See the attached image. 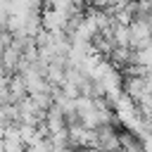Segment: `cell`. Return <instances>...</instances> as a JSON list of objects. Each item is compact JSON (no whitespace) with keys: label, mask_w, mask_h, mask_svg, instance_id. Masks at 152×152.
Segmentation results:
<instances>
[{"label":"cell","mask_w":152,"mask_h":152,"mask_svg":"<svg viewBox=\"0 0 152 152\" xmlns=\"http://www.w3.org/2000/svg\"><path fill=\"white\" fill-rule=\"evenodd\" d=\"M128 28H131V48L133 50L135 48H145V45L152 43V26H150V21L145 17H135L128 24Z\"/></svg>","instance_id":"obj_1"},{"label":"cell","mask_w":152,"mask_h":152,"mask_svg":"<svg viewBox=\"0 0 152 152\" xmlns=\"http://www.w3.org/2000/svg\"><path fill=\"white\" fill-rule=\"evenodd\" d=\"M133 62L145 66V69H152V43L145 45V48H135L133 50Z\"/></svg>","instance_id":"obj_4"},{"label":"cell","mask_w":152,"mask_h":152,"mask_svg":"<svg viewBox=\"0 0 152 152\" xmlns=\"http://www.w3.org/2000/svg\"><path fill=\"white\" fill-rule=\"evenodd\" d=\"M40 21H43V28H48L50 33H59V31H66V21H69V12L66 10H57V7H50L40 12Z\"/></svg>","instance_id":"obj_2"},{"label":"cell","mask_w":152,"mask_h":152,"mask_svg":"<svg viewBox=\"0 0 152 152\" xmlns=\"http://www.w3.org/2000/svg\"><path fill=\"white\" fill-rule=\"evenodd\" d=\"M119 142H121V147L124 150H142V140H140V135L138 133H133V131H126L124 128V133H119Z\"/></svg>","instance_id":"obj_3"}]
</instances>
